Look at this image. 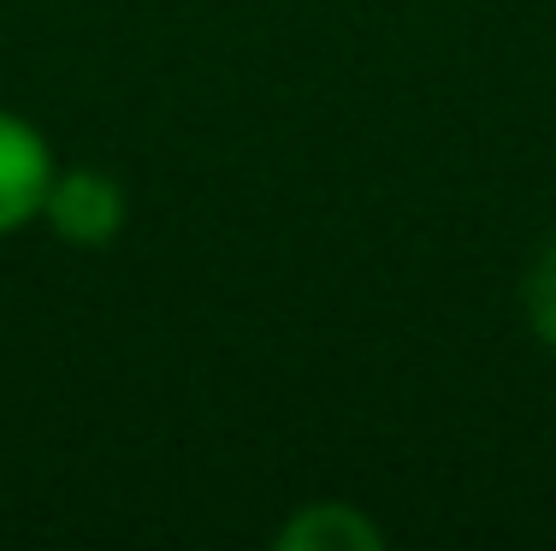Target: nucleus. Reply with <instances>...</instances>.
Listing matches in <instances>:
<instances>
[{
	"label": "nucleus",
	"instance_id": "1",
	"mask_svg": "<svg viewBox=\"0 0 556 551\" xmlns=\"http://www.w3.org/2000/svg\"><path fill=\"white\" fill-rule=\"evenodd\" d=\"M42 220L54 238L77 249H101L125 231V184L113 173H96V166H72V173L54 166V184L42 196Z\"/></svg>",
	"mask_w": 556,
	"mask_h": 551
},
{
	"label": "nucleus",
	"instance_id": "4",
	"mask_svg": "<svg viewBox=\"0 0 556 551\" xmlns=\"http://www.w3.org/2000/svg\"><path fill=\"white\" fill-rule=\"evenodd\" d=\"M521 309H527V326L556 350V238L539 249V261L527 267V285H521Z\"/></svg>",
	"mask_w": 556,
	"mask_h": 551
},
{
	"label": "nucleus",
	"instance_id": "3",
	"mask_svg": "<svg viewBox=\"0 0 556 551\" xmlns=\"http://www.w3.org/2000/svg\"><path fill=\"white\" fill-rule=\"evenodd\" d=\"M278 546L285 551H379L386 528L374 516H362L355 504H302L278 528Z\"/></svg>",
	"mask_w": 556,
	"mask_h": 551
},
{
	"label": "nucleus",
	"instance_id": "2",
	"mask_svg": "<svg viewBox=\"0 0 556 551\" xmlns=\"http://www.w3.org/2000/svg\"><path fill=\"white\" fill-rule=\"evenodd\" d=\"M48 184H54V154L42 130L18 113H0V238L42 220Z\"/></svg>",
	"mask_w": 556,
	"mask_h": 551
}]
</instances>
